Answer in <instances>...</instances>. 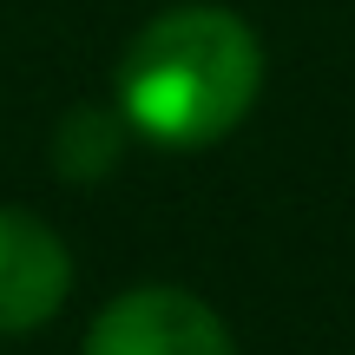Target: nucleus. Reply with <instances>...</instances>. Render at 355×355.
<instances>
[{
	"label": "nucleus",
	"mask_w": 355,
	"mask_h": 355,
	"mask_svg": "<svg viewBox=\"0 0 355 355\" xmlns=\"http://www.w3.org/2000/svg\"><path fill=\"white\" fill-rule=\"evenodd\" d=\"M263 92V40L243 13L191 0L165 7L119 53L112 105L125 112L132 139L158 152H204L250 119Z\"/></svg>",
	"instance_id": "nucleus-1"
},
{
	"label": "nucleus",
	"mask_w": 355,
	"mask_h": 355,
	"mask_svg": "<svg viewBox=\"0 0 355 355\" xmlns=\"http://www.w3.org/2000/svg\"><path fill=\"white\" fill-rule=\"evenodd\" d=\"M86 355H237V343L204 296L178 283H139L92 316Z\"/></svg>",
	"instance_id": "nucleus-2"
},
{
	"label": "nucleus",
	"mask_w": 355,
	"mask_h": 355,
	"mask_svg": "<svg viewBox=\"0 0 355 355\" xmlns=\"http://www.w3.org/2000/svg\"><path fill=\"white\" fill-rule=\"evenodd\" d=\"M73 296V257L46 217L0 204V336H26L53 322Z\"/></svg>",
	"instance_id": "nucleus-3"
},
{
	"label": "nucleus",
	"mask_w": 355,
	"mask_h": 355,
	"mask_svg": "<svg viewBox=\"0 0 355 355\" xmlns=\"http://www.w3.org/2000/svg\"><path fill=\"white\" fill-rule=\"evenodd\" d=\"M125 145H132L125 112H119L112 99H86V105H73V112L60 119V132H53V165H60V178H73V184H92V178L119 171Z\"/></svg>",
	"instance_id": "nucleus-4"
}]
</instances>
